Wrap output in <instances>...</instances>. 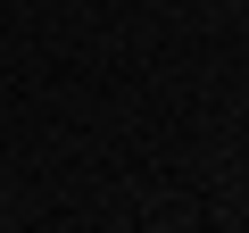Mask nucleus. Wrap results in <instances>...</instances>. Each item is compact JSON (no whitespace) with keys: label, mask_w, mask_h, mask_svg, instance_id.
Returning a JSON list of instances; mask_svg holds the SVG:
<instances>
[]
</instances>
